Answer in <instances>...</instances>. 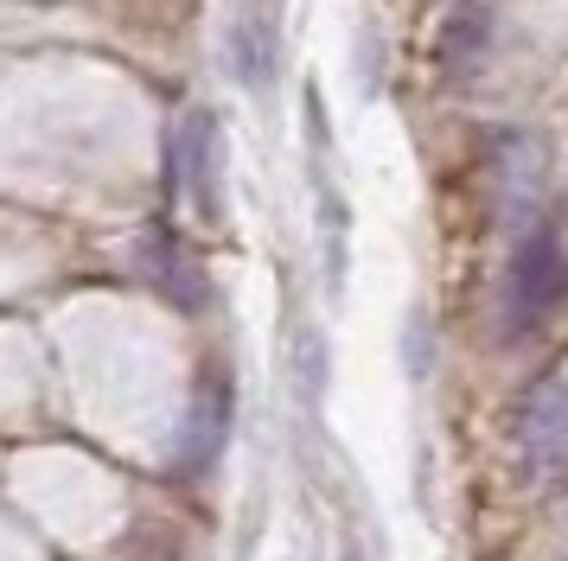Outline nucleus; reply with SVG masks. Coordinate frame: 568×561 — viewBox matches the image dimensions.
Returning <instances> with one entry per match:
<instances>
[{"label": "nucleus", "mask_w": 568, "mask_h": 561, "mask_svg": "<svg viewBox=\"0 0 568 561\" xmlns=\"http://www.w3.org/2000/svg\"><path fill=\"white\" fill-rule=\"evenodd\" d=\"M568 287V255L556 243V230H530L511 255V275H505V313L511 326H537L549 306L562 300Z\"/></svg>", "instance_id": "1"}, {"label": "nucleus", "mask_w": 568, "mask_h": 561, "mask_svg": "<svg viewBox=\"0 0 568 561\" xmlns=\"http://www.w3.org/2000/svg\"><path fill=\"white\" fill-rule=\"evenodd\" d=\"M224 440H231V382L211 370L199 382V396L185 408V428H180V447H173V466H180L185 479H199L211 472L217 459H224Z\"/></svg>", "instance_id": "2"}, {"label": "nucleus", "mask_w": 568, "mask_h": 561, "mask_svg": "<svg viewBox=\"0 0 568 561\" xmlns=\"http://www.w3.org/2000/svg\"><path fill=\"white\" fill-rule=\"evenodd\" d=\"M517 440H524V459H530V472H549L568 447V396L562 382H542L530 389V402H524V421H517Z\"/></svg>", "instance_id": "3"}, {"label": "nucleus", "mask_w": 568, "mask_h": 561, "mask_svg": "<svg viewBox=\"0 0 568 561\" xmlns=\"http://www.w3.org/2000/svg\"><path fill=\"white\" fill-rule=\"evenodd\" d=\"M338 561H364V549H345V555H338Z\"/></svg>", "instance_id": "4"}]
</instances>
